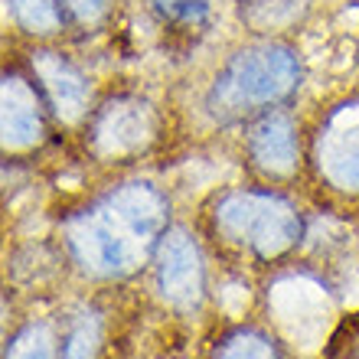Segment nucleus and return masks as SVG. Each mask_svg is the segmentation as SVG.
Here are the masks:
<instances>
[{
  "label": "nucleus",
  "mask_w": 359,
  "mask_h": 359,
  "mask_svg": "<svg viewBox=\"0 0 359 359\" xmlns=\"http://www.w3.org/2000/svg\"><path fill=\"white\" fill-rule=\"evenodd\" d=\"M212 359H281V353L268 333L255 330V327H242V330L222 337V343L212 350Z\"/></svg>",
  "instance_id": "ddd939ff"
},
{
  "label": "nucleus",
  "mask_w": 359,
  "mask_h": 359,
  "mask_svg": "<svg viewBox=\"0 0 359 359\" xmlns=\"http://www.w3.org/2000/svg\"><path fill=\"white\" fill-rule=\"evenodd\" d=\"M304 79L301 56L284 39H258L236 49L219 66L203 98L216 124H248L258 114L278 111L291 102Z\"/></svg>",
  "instance_id": "f03ea898"
},
{
  "label": "nucleus",
  "mask_w": 359,
  "mask_h": 359,
  "mask_svg": "<svg viewBox=\"0 0 359 359\" xmlns=\"http://www.w3.org/2000/svg\"><path fill=\"white\" fill-rule=\"evenodd\" d=\"M157 137V111L141 95H114L86 118V147L95 161L118 163L144 154Z\"/></svg>",
  "instance_id": "20e7f679"
},
{
  "label": "nucleus",
  "mask_w": 359,
  "mask_h": 359,
  "mask_svg": "<svg viewBox=\"0 0 359 359\" xmlns=\"http://www.w3.org/2000/svg\"><path fill=\"white\" fill-rule=\"evenodd\" d=\"M245 157L258 177H291L301 163V128H297V121L284 108L258 114L245 128Z\"/></svg>",
  "instance_id": "6e6552de"
},
{
  "label": "nucleus",
  "mask_w": 359,
  "mask_h": 359,
  "mask_svg": "<svg viewBox=\"0 0 359 359\" xmlns=\"http://www.w3.org/2000/svg\"><path fill=\"white\" fill-rule=\"evenodd\" d=\"M29 79L36 82L53 118L76 124L92 114V86H88L86 72L66 53L33 49L29 53Z\"/></svg>",
  "instance_id": "423d86ee"
},
{
  "label": "nucleus",
  "mask_w": 359,
  "mask_h": 359,
  "mask_svg": "<svg viewBox=\"0 0 359 359\" xmlns=\"http://www.w3.org/2000/svg\"><path fill=\"white\" fill-rule=\"evenodd\" d=\"M154 284L161 297L177 311H189L206 291V258L187 229L170 226L154 252Z\"/></svg>",
  "instance_id": "39448f33"
},
{
  "label": "nucleus",
  "mask_w": 359,
  "mask_h": 359,
  "mask_svg": "<svg viewBox=\"0 0 359 359\" xmlns=\"http://www.w3.org/2000/svg\"><path fill=\"white\" fill-rule=\"evenodd\" d=\"M59 7L66 13V23L82 29H95L108 20L111 0H59Z\"/></svg>",
  "instance_id": "dca6fc26"
},
{
  "label": "nucleus",
  "mask_w": 359,
  "mask_h": 359,
  "mask_svg": "<svg viewBox=\"0 0 359 359\" xmlns=\"http://www.w3.org/2000/svg\"><path fill=\"white\" fill-rule=\"evenodd\" d=\"M222 245L255 258H278L297 245L304 232L301 209L274 189H229L209 212Z\"/></svg>",
  "instance_id": "7ed1b4c3"
},
{
  "label": "nucleus",
  "mask_w": 359,
  "mask_h": 359,
  "mask_svg": "<svg viewBox=\"0 0 359 359\" xmlns=\"http://www.w3.org/2000/svg\"><path fill=\"white\" fill-rule=\"evenodd\" d=\"M98 320L92 313H79L76 320H69V327L59 337V356L62 359H95L98 353Z\"/></svg>",
  "instance_id": "2eb2a0df"
},
{
  "label": "nucleus",
  "mask_w": 359,
  "mask_h": 359,
  "mask_svg": "<svg viewBox=\"0 0 359 359\" xmlns=\"http://www.w3.org/2000/svg\"><path fill=\"white\" fill-rule=\"evenodd\" d=\"M0 104H4V151L20 154L43 144L49 124V108L33 79L17 72V69H7L4 72Z\"/></svg>",
  "instance_id": "1a4fd4ad"
},
{
  "label": "nucleus",
  "mask_w": 359,
  "mask_h": 359,
  "mask_svg": "<svg viewBox=\"0 0 359 359\" xmlns=\"http://www.w3.org/2000/svg\"><path fill=\"white\" fill-rule=\"evenodd\" d=\"M170 206L167 196L154 183L131 180L121 187H111L88 206L66 219L62 238H66L69 258L76 262L88 278H128L154 258L167 232Z\"/></svg>",
  "instance_id": "f257e3e1"
},
{
  "label": "nucleus",
  "mask_w": 359,
  "mask_h": 359,
  "mask_svg": "<svg viewBox=\"0 0 359 359\" xmlns=\"http://www.w3.org/2000/svg\"><path fill=\"white\" fill-rule=\"evenodd\" d=\"M154 23L177 36H193L209 27L216 13V0H147Z\"/></svg>",
  "instance_id": "9d476101"
},
{
  "label": "nucleus",
  "mask_w": 359,
  "mask_h": 359,
  "mask_svg": "<svg viewBox=\"0 0 359 359\" xmlns=\"http://www.w3.org/2000/svg\"><path fill=\"white\" fill-rule=\"evenodd\" d=\"M7 17L29 36H56L66 27L59 0H7Z\"/></svg>",
  "instance_id": "f8f14e48"
},
{
  "label": "nucleus",
  "mask_w": 359,
  "mask_h": 359,
  "mask_svg": "<svg viewBox=\"0 0 359 359\" xmlns=\"http://www.w3.org/2000/svg\"><path fill=\"white\" fill-rule=\"evenodd\" d=\"M304 10L307 0H242V20L258 36H271L294 27L304 17Z\"/></svg>",
  "instance_id": "9b49d317"
},
{
  "label": "nucleus",
  "mask_w": 359,
  "mask_h": 359,
  "mask_svg": "<svg viewBox=\"0 0 359 359\" xmlns=\"http://www.w3.org/2000/svg\"><path fill=\"white\" fill-rule=\"evenodd\" d=\"M313 161L333 189L359 193V102H343L327 114L313 141Z\"/></svg>",
  "instance_id": "0eeeda50"
},
{
  "label": "nucleus",
  "mask_w": 359,
  "mask_h": 359,
  "mask_svg": "<svg viewBox=\"0 0 359 359\" xmlns=\"http://www.w3.org/2000/svg\"><path fill=\"white\" fill-rule=\"evenodd\" d=\"M4 359H62L59 356V337L46 323H27L7 343Z\"/></svg>",
  "instance_id": "4468645a"
}]
</instances>
